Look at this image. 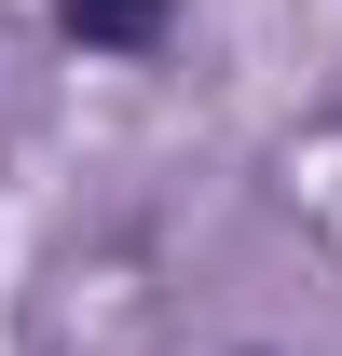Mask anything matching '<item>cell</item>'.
I'll use <instances>...</instances> for the list:
<instances>
[{
    "mask_svg": "<svg viewBox=\"0 0 342 356\" xmlns=\"http://www.w3.org/2000/svg\"><path fill=\"white\" fill-rule=\"evenodd\" d=\"M69 14V42H96V55H151L165 42V0H55Z\"/></svg>",
    "mask_w": 342,
    "mask_h": 356,
    "instance_id": "obj_1",
    "label": "cell"
}]
</instances>
